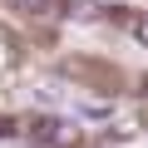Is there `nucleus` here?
I'll return each instance as SVG.
<instances>
[{"instance_id":"f257e3e1","label":"nucleus","mask_w":148,"mask_h":148,"mask_svg":"<svg viewBox=\"0 0 148 148\" xmlns=\"http://www.w3.org/2000/svg\"><path fill=\"white\" fill-rule=\"evenodd\" d=\"M30 138L49 143V148H79V123H69V119H35Z\"/></svg>"},{"instance_id":"f03ea898","label":"nucleus","mask_w":148,"mask_h":148,"mask_svg":"<svg viewBox=\"0 0 148 148\" xmlns=\"http://www.w3.org/2000/svg\"><path fill=\"white\" fill-rule=\"evenodd\" d=\"M10 10H20V15H49L54 0H10Z\"/></svg>"},{"instance_id":"7ed1b4c3","label":"nucleus","mask_w":148,"mask_h":148,"mask_svg":"<svg viewBox=\"0 0 148 148\" xmlns=\"http://www.w3.org/2000/svg\"><path fill=\"white\" fill-rule=\"evenodd\" d=\"M114 104H79V119H109Z\"/></svg>"},{"instance_id":"20e7f679","label":"nucleus","mask_w":148,"mask_h":148,"mask_svg":"<svg viewBox=\"0 0 148 148\" xmlns=\"http://www.w3.org/2000/svg\"><path fill=\"white\" fill-rule=\"evenodd\" d=\"M69 15H79V20H89V15H99V5H94V0H69Z\"/></svg>"},{"instance_id":"39448f33","label":"nucleus","mask_w":148,"mask_h":148,"mask_svg":"<svg viewBox=\"0 0 148 148\" xmlns=\"http://www.w3.org/2000/svg\"><path fill=\"white\" fill-rule=\"evenodd\" d=\"M133 35H138V45H148V15H138V20H133Z\"/></svg>"},{"instance_id":"423d86ee","label":"nucleus","mask_w":148,"mask_h":148,"mask_svg":"<svg viewBox=\"0 0 148 148\" xmlns=\"http://www.w3.org/2000/svg\"><path fill=\"white\" fill-rule=\"evenodd\" d=\"M15 133V123H5V119H0V138H10Z\"/></svg>"}]
</instances>
